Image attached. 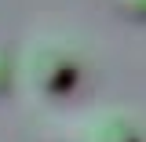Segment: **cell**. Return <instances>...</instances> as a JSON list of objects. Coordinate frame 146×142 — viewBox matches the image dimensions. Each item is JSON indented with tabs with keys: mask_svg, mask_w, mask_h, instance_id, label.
<instances>
[{
	"mask_svg": "<svg viewBox=\"0 0 146 142\" xmlns=\"http://www.w3.org/2000/svg\"><path fill=\"white\" fill-rule=\"evenodd\" d=\"M18 73H22V80L33 91H40V95H62V91H70L73 84H77L80 66H77L73 51L62 40H33V44L26 48V55H22Z\"/></svg>",
	"mask_w": 146,
	"mask_h": 142,
	"instance_id": "cell-1",
	"label": "cell"
},
{
	"mask_svg": "<svg viewBox=\"0 0 146 142\" xmlns=\"http://www.w3.org/2000/svg\"><path fill=\"white\" fill-rule=\"evenodd\" d=\"M77 135L80 142H143L139 127L121 113H91Z\"/></svg>",
	"mask_w": 146,
	"mask_h": 142,
	"instance_id": "cell-2",
	"label": "cell"
},
{
	"mask_svg": "<svg viewBox=\"0 0 146 142\" xmlns=\"http://www.w3.org/2000/svg\"><path fill=\"white\" fill-rule=\"evenodd\" d=\"M121 7L131 18H146V0H121Z\"/></svg>",
	"mask_w": 146,
	"mask_h": 142,
	"instance_id": "cell-3",
	"label": "cell"
},
{
	"mask_svg": "<svg viewBox=\"0 0 146 142\" xmlns=\"http://www.w3.org/2000/svg\"><path fill=\"white\" fill-rule=\"evenodd\" d=\"M4 80H7V58L0 55V84H4Z\"/></svg>",
	"mask_w": 146,
	"mask_h": 142,
	"instance_id": "cell-4",
	"label": "cell"
}]
</instances>
